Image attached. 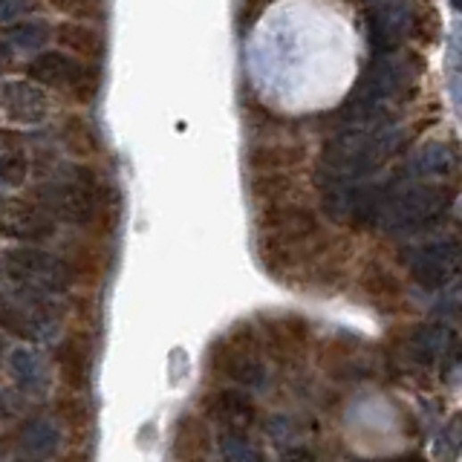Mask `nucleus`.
I'll use <instances>...</instances> for the list:
<instances>
[{"label": "nucleus", "instance_id": "19", "mask_svg": "<svg viewBox=\"0 0 462 462\" xmlns=\"http://www.w3.org/2000/svg\"><path fill=\"white\" fill-rule=\"evenodd\" d=\"M361 289L379 309H396L402 301V286L384 266H367L361 275Z\"/></svg>", "mask_w": 462, "mask_h": 462}, {"label": "nucleus", "instance_id": "15", "mask_svg": "<svg viewBox=\"0 0 462 462\" xmlns=\"http://www.w3.org/2000/svg\"><path fill=\"white\" fill-rule=\"evenodd\" d=\"M457 151L445 142H431L419 151L417 162H413V174L419 179H431V182H442L457 171Z\"/></svg>", "mask_w": 462, "mask_h": 462}, {"label": "nucleus", "instance_id": "31", "mask_svg": "<svg viewBox=\"0 0 462 462\" xmlns=\"http://www.w3.org/2000/svg\"><path fill=\"white\" fill-rule=\"evenodd\" d=\"M364 4H373V6H379V4H387V0H364Z\"/></svg>", "mask_w": 462, "mask_h": 462}, {"label": "nucleus", "instance_id": "24", "mask_svg": "<svg viewBox=\"0 0 462 462\" xmlns=\"http://www.w3.org/2000/svg\"><path fill=\"white\" fill-rule=\"evenodd\" d=\"M252 191H254V197L266 202V209H269V205L286 202V197L292 194V179L286 174H263L258 182H254Z\"/></svg>", "mask_w": 462, "mask_h": 462}, {"label": "nucleus", "instance_id": "13", "mask_svg": "<svg viewBox=\"0 0 462 462\" xmlns=\"http://www.w3.org/2000/svg\"><path fill=\"white\" fill-rule=\"evenodd\" d=\"M55 41L58 46H64V53L76 55V58H87L93 64L107 55V38L102 29L87 27V23H58L55 29Z\"/></svg>", "mask_w": 462, "mask_h": 462}, {"label": "nucleus", "instance_id": "17", "mask_svg": "<svg viewBox=\"0 0 462 462\" xmlns=\"http://www.w3.org/2000/svg\"><path fill=\"white\" fill-rule=\"evenodd\" d=\"M61 139H64V148L76 156V160H93L102 151L99 133H95L93 121L84 116H67L64 125H61Z\"/></svg>", "mask_w": 462, "mask_h": 462}, {"label": "nucleus", "instance_id": "3", "mask_svg": "<svg viewBox=\"0 0 462 462\" xmlns=\"http://www.w3.org/2000/svg\"><path fill=\"white\" fill-rule=\"evenodd\" d=\"M454 191L442 186V182H413L391 194L387 209L382 217V226L387 231H425L442 220V214L451 209Z\"/></svg>", "mask_w": 462, "mask_h": 462}, {"label": "nucleus", "instance_id": "25", "mask_svg": "<svg viewBox=\"0 0 462 462\" xmlns=\"http://www.w3.org/2000/svg\"><path fill=\"white\" fill-rule=\"evenodd\" d=\"M55 442H58V433L50 422H32L27 433H23V445L32 457H46L55 451Z\"/></svg>", "mask_w": 462, "mask_h": 462}, {"label": "nucleus", "instance_id": "26", "mask_svg": "<svg viewBox=\"0 0 462 462\" xmlns=\"http://www.w3.org/2000/svg\"><path fill=\"white\" fill-rule=\"evenodd\" d=\"M35 9L32 0H0V23L15 27V23L27 21V15Z\"/></svg>", "mask_w": 462, "mask_h": 462}, {"label": "nucleus", "instance_id": "8", "mask_svg": "<svg viewBox=\"0 0 462 462\" xmlns=\"http://www.w3.org/2000/svg\"><path fill=\"white\" fill-rule=\"evenodd\" d=\"M0 226L9 240L41 243L55 237L58 217L38 197H6L4 209H0Z\"/></svg>", "mask_w": 462, "mask_h": 462}, {"label": "nucleus", "instance_id": "11", "mask_svg": "<svg viewBox=\"0 0 462 462\" xmlns=\"http://www.w3.org/2000/svg\"><path fill=\"white\" fill-rule=\"evenodd\" d=\"M0 111L9 125L32 128L50 116V99L46 93L32 81L23 78H6L0 87Z\"/></svg>", "mask_w": 462, "mask_h": 462}, {"label": "nucleus", "instance_id": "1", "mask_svg": "<svg viewBox=\"0 0 462 462\" xmlns=\"http://www.w3.org/2000/svg\"><path fill=\"white\" fill-rule=\"evenodd\" d=\"M399 133L379 121V125H350L342 128L324 144L321 153V179L326 186H359L364 177L379 171L384 160L396 151Z\"/></svg>", "mask_w": 462, "mask_h": 462}, {"label": "nucleus", "instance_id": "14", "mask_svg": "<svg viewBox=\"0 0 462 462\" xmlns=\"http://www.w3.org/2000/svg\"><path fill=\"white\" fill-rule=\"evenodd\" d=\"M29 151L12 130H4L0 139V182L6 188H23V182L29 177Z\"/></svg>", "mask_w": 462, "mask_h": 462}, {"label": "nucleus", "instance_id": "5", "mask_svg": "<svg viewBox=\"0 0 462 462\" xmlns=\"http://www.w3.org/2000/svg\"><path fill=\"white\" fill-rule=\"evenodd\" d=\"M4 275L15 289L58 295L70 286V266L38 246H15L4 252Z\"/></svg>", "mask_w": 462, "mask_h": 462}, {"label": "nucleus", "instance_id": "28", "mask_svg": "<svg viewBox=\"0 0 462 462\" xmlns=\"http://www.w3.org/2000/svg\"><path fill=\"white\" fill-rule=\"evenodd\" d=\"M373 462H425L419 454H402V457H396V459H373Z\"/></svg>", "mask_w": 462, "mask_h": 462}, {"label": "nucleus", "instance_id": "18", "mask_svg": "<svg viewBox=\"0 0 462 462\" xmlns=\"http://www.w3.org/2000/svg\"><path fill=\"white\" fill-rule=\"evenodd\" d=\"M249 162L263 174H284L286 168H295L298 162H303V148L301 144H286V142L258 144V148H252Z\"/></svg>", "mask_w": 462, "mask_h": 462}, {"label": "nucleus", "instance_id": "2", "mask_svg": "<svg viewBox=\"0 0 462 462\" xmlns=\"http://www.w3.org/2000/svg\"><path fill=\"white\" fill-rule=\"evenodd\" d=\"M35 197L50 205L55 217L81 228L95 226L104 217H111L107 214L111 211V188L87 165H72L55 186L46 188V194L41 191Z\"/></svg>", "mask_w": 462, "mask_h": 462}, {"label": "nucleus", "instance_id": "20", "mask_svg": "<svg viewBox=\"0 0 462 462\" xmlns=\"http://www.w3.org/2000/svg\"><path fill=\"white\" fill-rule=\"evenodd\" d=\"M53 29L46 21H21L15 27H6V46L18 53H46L44 46L50 44Z\"/></svg>", "mask_w": 462, "mask_h": 462}, {"label": "nucleus", "instance_id": "7", "mask_svg": "<svg viewBox=\"0 0 462 462\" xmlns=\"http://www.w3.org/2000/svg\"><path fill=\"white\" fill-rule=\"evenodd\" d=\"M419 12L410 0H387L367 12V41L375 55L399 53L410 35H417Z\"/></svg>", "mask_w": 462, "mask_h": 462}, {"label": "nucleus", "instance_id": "16", "mask_svg": "<svg viewBox=\"0 0 462 462\" xmlns=\"http://www.w3.org/2000/svg\"><path fill=\"white\" fill-rule=\"evenodd\" d=\"M58 367L70 387H84L90 375V344L84 335H70L58 350Z\"/></svg>", "mask_w": 462, "mask_h": 462}, {"label": "nucleus", "instance_id": "29", "mask_svg": "<svg viewBox=\"0 0 462 462\" xmlns=\"http://www.w3.org/2000/svg\"><path fill=\"white\" fill-rule=\"evenodd\" d=\"M237 462H266L258 451H243L240 457H237Z\"/></svg>", "mask_w": 462, "mask_h": 462}, {"label": "nucleus", "instance_id": "23", "mask_svg": "<svg viewBox=\"0 0 462 462\" xmlns=\"http://www.w3.org/2000/svg\"><path fill=\"white\" fill-rule=\"evenodd\" d=\"M50 6L61 12V15L76 21L99 23L107 18V0H50Z\"/></svg>", "mask_w": 462, "mask_h": 462}, {"label": "nucleus", "instance_id": "9", "mask_svg": "<svg viewBox=\"0 0 462 462\" xmlns=\"http://www.w3.org/2000/svg\"><path fill=\"white\" fill-rule=\"evenodd\" d=\"M260 231L263 240L281 243L289 246L292 252H303L309 243L318 237V220L309 209H301V205L281 202V205H269L260 214Z\"/></svg>", "mask_w": 462, "mask_h": 462}, {"label": "nucleus", "instance_id": "12", "mask_svg": "<svg viewBox=\"0 0 462 462\" xmlns=\"http://www.w3.org/2000/svg\"><path fill=\"white\" fill-rule=\"evenodd\" d=\"M451 350H454L451 333H448L442 324L417 326L405 342V352H408L410 364H417V367H425V370L433 367V364H440L445 356H451Z\"/></svg>", "mask_w": 462, "mask_h": 462}, {"label": "nucleus", "instance_id": "30", "mask_svg": "<svg viewBox=\"0 0 462 462\" xmlns=\"http://www.w3.org/2000/svg\"><path fill=\"white\" fill-rule=\"evenodd\" d=\"M451 321H454L457 326H462V303H459V307H457V309L451 312Z\"/></svg>", "mask_w": 462, "mask_h": 462}, {"label": "nucleus", "instance_id": "21", "mask_svg": "<svg viewBox=\"0 0 462 462\" xmlns=\"http://www.w3.org/2000/svg\"><path fill=\"white\" fill-rule=\"evenodd\" d=\"M214 417L228 422L231 428H246L254 419V405L249 402L246 393L240 391H223L214 399Z\"/></svg>", "mask_w": 462, "mask_h": 462}, {"label": "nucleus", "instance_id": "32", "mask_svg": "<svg viewBox=\"0 0 462 462\" xmlns=\"http://www.w3.org/2000/svg\"><path fill=\"white\" fill-rule=\"evenodd\" d=\"M454 6H457V9H462V0H454Z\"/></svg>", "mask_w": 462, "mask_h": 462}, {"label": "nucleus", "instance_id": "10", "mask_svg": "<svg viewBox=\"0 0 462 462\" xmlns=\"http://www.w3.org/2000/svg\"><path fill=\"white\" fill-rule=\"evenodd\" d=\"M211 364L217 373L228 375L237 384H260L266 367L260 352L254 350L252 338L246 335H228L226 342H220L211 352Z\"/></svg>", "mask_w": 462, "mask_h": 462}, {"label": "nucleus", "instance_id": "27", "mask_svg": "<svg viewBox=\"0 0 462 462\" xmlns=\"http://www.w3.org/2000/svg\"><path fill=\"white\" fill-rule=\"evenodd\" d=\"M281 462H315V454L309 451V448H292V451L284 454Z\"/></svg>", "mask_w": 462, "mask_h": 462}, {"label": "nucleus", "instance_id": "4", "mask_svg": "<svg viewBox=\"0 0 462 462\" xmlns=\"http://www.w3.org/2000/svg\"><path fill=\"white\" fill-rule=\"evenodd\" d=\"M27 78L38 84V87L67 93L78 104L93 102L95 93H99V70L87 67L81 58L61 50H46L35 55L27 64Z\"/></svg>", "mask_w": 462, "mask_h": 462}, {"label": "nucleus", "instance_id": "6", "mask_svg": "<svg viewBox=\"0 0 462 462\" xmlns=\"http://www.w3.org/2000/svg\"><path fill=\"white\" fill-rule=\"evenodd\" d=\"M402 258L410 266V275L422 289H440L457 275L462 263V240L459 237H442L422 243V246L408 249Z\"/></svg>", "mask_w": 462, "mask_h": 462}, {"label": "nucleus", "instance_id": "22", "mask_svg": "<svg viewBox=\"0 0 462 462\" xmlns=\"http://www.w3.org/2000/svg\"><path fill=\"white\" fill-rule=\"evenodd\" d=\"M436 462H457L462 454V413H454L451 419L442 425L440 436L433 445Z\"/></svg>", "mask_w": 462, "mask_h": 462}]
</instances>
